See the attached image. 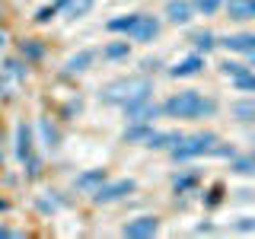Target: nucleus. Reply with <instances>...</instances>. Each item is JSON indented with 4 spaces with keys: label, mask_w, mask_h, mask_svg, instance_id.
I'll return each mask as SVG.
<instances>
[{
    "label": "nucleus",
    "mask_w": 255,
    "mask_h": 239,
    "mask_svg": "<svg viewBox=\"0 0 255 239\" xmlns=\"http://www.w3.org/2000/svg\"><path fill=\"white\" fill-rule=\"evenodd\" d=\"M93 3H96V0H64V6H61V10L67 13L70 19H83V16L93 10Z\"/></svg>",
    "instance_id": "obj_15"
},
{
    "label": "nucleus",
    "mask_w": 255,
    "mask_h": 239,
    "mask_svg": "<svg viewBox=\"0 0 255 239\" xmlns=\"http://www.w3.org/2000/svg\"><path fill=\"white\" fill-rule=\"evenodd\" d=\"M223 3H227V0H195V3H191V6H195V10L198 13H204V16H211V13H217L220 10V6Z\"/></svg>",
    "instance_id": "obj_20"
},
{
    "label": "nucleus",
    "mask_w": 255,
    "mask_h": 239,
    "mask_svg": "<svg viewBox=\"0 0 255 239\" xmlns=\"http://www.w3.org/2000/svg\"><path fill=\"white\" fill-rule=\"evenodd\" d=\"M214 147H217V137H214L211 131L191 134V137H185V134H182V137H179V143L172 147V156H175V159H195V156H204V153H211Z\"/></svg>",
    "instance_id": "obj_3"
},
{
    "label": "nucleus",
    "mask_w": 255,
    "mask_h": 239,
    "mask_svg": "<svg viewBox=\"0 0 255 239\" xmlns=\"http://www.w3.org/2000/svg\"><path fill=\"white\" fill-rule=\"evenodd\" d=\"M230 19H255V0H227Z\"/></svg>",
    "instance_id": "obj_10"
},
{
    "label": "nucleus",
    "mask_w": 255,
    "mask_h": 239,
    "mask_svg": "<svg viewBox=\"0 0 255 239\" xmlns=\"http://www.w3.org/2000/svg\"><path fill=\"white\" fill-rule=\"evenodd\" d=\"M102 54H106V58H112V61H115V58H125V54H128V42H115V45H109Z\"/></svg>",
    "instance_id": "obj_23"
},
{
    "label": "nucleus",
    "mask_w": 255,
    "mask_h": 239,
    "mask_svg": "<svg viewBox=\"0 0 255 239\" xmlns=\"http://www.w3.org/2000/svg\"><path fill=\"white\" fill-rule=\"evenodd\" d=\"M191 13H195L191 0H169V3H166V19L175 22V26L188 22V19H191Z\"/></svg>",
    "instance_id": "obj_8"
},
{
    "label": "nucleus",
    "mask_w": 255,
    "mask_h": 239,
    "mask_svg": "<svg viewBox=\"0 0 255 239\" xmlns=\"http://www.w3.org/2000/svg\"><path fill=\"white\" fill-rule=\"evenodd\" d=\"M156 230H159V220L150 217V214H143V217L128 220L125 227H122V233H125V236H134V239H143V236H153Z\"/></svg>",
    "instance_id": "obj_7"
},
{
    "label": "nucleus",
    "mask_w": 255,
    "mask_h": 239,
    "mask_svg": "<svg viewBox=\"0 0 255 239\" xmlns=\"http://www.w3.org/2000/svg\"><path fill=\"white\" fill-rule=\"evenodd\" d=\"M182 134L179 131H150V137H147V147H153V150H166V147H175L179 143Z\"/></svg>",
    "instance_id": "obj_12"
},
{
    "label": "nucleus",
    "mask_w": 255,
    "mask_h": 239,
    "mask_svg": "<svg viewBox=\"0 0 255 239\" xmlns=\"http://www.w3.org/2000/svg\"><path fill=\"white\" fill-rule=\"evenodd\" d=\"M249 58H252V64H255V51H249Z\"/></svg>",
    "instance_id": "obj_27"
},
{
    "label": "nucleus",
    "mask_w": 255,
    "mask_h": 239,
    "mask_svg": "<svg viewBox=\"0 0 255 239\" xmlns=\"http://www.w3.org/2000/svg\"><path fill=\"white\" fill-rule=\"evenodd\" d=\"M102 182H106V172H102V169H93V172L80 175L77 185H80V188H93V185H102Z\"/></svg>",
    "instance_id": "obj_18"
},
{
    "label": "nucleus",
    "mask_w": 255,
    "mask_h": 239,
    "mask_svg": "<svg viewBox=\"0 0 255 239\" xmlns=\"http://www.w3.org/2000/svg\"><path fill=\"white\" fill-rule=\"evenodd\" d=\"M156 35H159V22L153 19V16H147V13L134 16L131 29H128V38H134V42H153Z\"/></svg>",
    "instance_id": "obj_5"
},
{
    "label": "nucleus",
    "mask_w": 255,
    "mask_h": 239,
    "mask_svg": "<svg viewBox=\"0 0 255 239\" xmlns=\"http://www.w3.org/2000/svg\"><path fill=\"white\" fill-rule=\"evenodd\" d=\"M134 188H137V185H134V179L102 182V185L93 191V201H96V204H112V201H122V198H125V195H131Z\"/></svg>",
    "instance_id": "obj_4"
},
{
    "label": "nucleus",
    "mask_w": 255,
    "mask_h": 239,
    "mask_svg": "<svg viewBox=\"0 0 255 239\" xmlns=\"http://www.w3.org/2000/svg\"><path fill=\"white\" fill-rule=\"evenodd\" d=\"M233 172H239V175H255V153L236 156L233 159Z\"/></svg>",
    "instance_id": "obj_17"
},
{
    "label": "nucleus",
    "mask_w": 255,
    "mask_h": 239,
    "mask_svg": "<svg viewBox=\"0 0 255 239\" xmlns=\"http://www.w3.org/2000/svg\"><path fill=\"white\" fill-rule=\"evenodd\" d=\"M195 45L207 51V48H214V35H211V32H195Z\"/></svg>",
    "instance_id": "obj_25"
},
{
    "label": "nucleus",
    "mask_w": 255,
    "mask_h": 239,
    "mask_svg": "<svg viewBox=\"0 0 255 239\" xmlns=\"http://www.w3.org/2000/svg\"><path fill=\"white\" fill-rule=\"evenodd\" d=\"M147 137H150V127H147V124H134L131 131H125V140H128V143H137V140L147 143Z\"/></svg>",
    "instance_id": "obj_19"
},
{
    "label": "nucleus",
    "mask_w": 255,
    "mask_h": 239,
    "mask_svg": "<svg viewBox=\"0 0 255 239\" xmlns=\"http://www.w3.org/2000/svg\"><path fill=\"white\" fill-rule=\"evenodd\" d=\"M163 112L169 118H211L217 115V102L211 96H201L198 90H185V93H175L163 102Z\"/></svg>",
    "instance_id": "obj_1"
},
{
    "label": "nucleus",
    "mask_w": 255,
    "mask_h": 239,
    "mask_svg": "<svg viewBox=\"0 0 255 239\" xmlns=\"http://www.w3.org/2000/svg\"><path fill=\"white\" fill-rule=\"evenodd\" d=\"M220 70H223V74H227V77H239V74H246V67H243V64H233V61H227V64H220Z\"/></svg>",
    "instance_id": "obj_24"
},
{
    "label": "nucleus",
    "mask_w": 255,
    "mask_h": 239,
    "mask_svg": "<svg viewBox=\"0 0 255 239\" xmlns=\"http://www.w3.org/2000/svg\"><path fill=\"white\" fill-rule=\"evenodd\" d=\"M223 48H227V51H243V54H249V51H255V35H252V32L230 35V38H223Z\"/></svg>",
    "instance_id": "obj_11"
},
{
    "label": "nucleus",
    "mask_w": 255,
    "mask_h": 239,
    "mask_svg": "<svg viewBox=\"0 0 255 239\" xmlns=\"http://www.w3.org/2000/svg\"><path fill=\"white\" fill-rule=\"evenodd\" d=\"M153 90V83H150L147 77H118L106 83V90H102V99L109 102V106H128L131 99H140V96H150Z\"/></svg>",
    "instance_id": "obj_2"
},
{
    "label": "nucleus",
    "mask_w": 255,
    "mask_h": 239,
    "mask_svg": "<svg viewBox=\"0 0 255 239\" xmlns=\"http://www.w3.org/2000/svg\"><path fill=\"white\" fill-rule=\"evenodd\" d=\"M125 109V115H128V121H134V124H147L150 118H156V106L150 102V96H140V99H131L128 106H122Z\"/></svg>",
    "instance_id": "obj_6"
},
{
    "label": "nucleus",
    "mask_w": 255,
    "mask_h": 239,
    "mask_svg": "<svg viewBox=\"0 0 255 239\" xmlns=\"http://www.w3.org/2000/svg\"><path fill=\"white\" fill-rule=\"evenodd\" d=\"M230 112H233V118H239V121L255 124V99H239L230 106Z\"/></svg>",
    "instance_id": "obj_14"
},
{
    "label": "nucleus",
    "mask_w": 255,
    "mask_h": 239,
    "mask_svg": "<svg viewBox=\"0 0 255 239\" xmlns=\"http://www.w3.org/2000/svg\"><path fill=\"white\" fill-rule=\"evenodd\" d=\"M54 13H58V3H54V6H45V10H38V16H35V22H48V19H51Z\"/></svg>",
    "instance_id": "obj_26"
},
{
    "label": "nucleus",
    "mask_w": 255,
    "mask_h": 239,
    "mask_svg": "<svg viewBox=\"0 0 255 239\" xmlns=\"http://www.w3.org/2000/svg\"><path fill=\"white\" fill-rule=\"evenodd\" d=\"M236 86H239V90H246V93H255V74H249V70L239 74L236 77Z\"/></svg>",
    "instance_id": "obj_22"
},
{
    "label": "nucleus",
    "mask_w": 255,
    "mask_h": 239,
    "mask_svg": "<svg viewBox=\"0 0 255 239\" xmlns=\"http://www.w3.org/2000/svg\"><path fill=\"white\" fill-rule=\"evenodd\" d=\"M16 140H19V143H16V153H19V159H22V163H32V131H29L26 124H19ZM32 166H35V163H32Z\"/></svg>",
    "instance_id": "obj_13"
},
{
    "label": "nucleus",
    "mask_w": 255,
    "mask_h": 239,
    "mask_svg": "<svg viewBox=\"0 0 255 239\" xmlns=\"http://www.w3.org/2000/svg\"><path fill=\"white\" fill-rule=\"evenodd\" d=\"M93 61H96L93 51H80V54H74V58H67V64H64V67H67V74H83V70L90 67Z\"/></svg>",
    "instance_id": "obj_16"
},
{
    "label": "nucleus",
    "mask_w": 255,
    "mask_h": 239,
    "mask_svg": "<svg viewBox=\"0 0 255 239\" xmlns=\"http://www.w3.org/2000/svg\"><path fill=\"white\" fill-rule=\"evenodd\" d=\"M134 16H137V13H128V16H118V19H109V29L112 32H128V29H131V22H134Z\"/></svg>",
    "instance_id": "obj_21"
},
{
    "label": "nucleus",
    "mask_w": 255,
    "mask_h": 239,
    "mask_svg": "<svg viewBox=\"0 0 255 239\" xmlns=\"http://www.w3.org/2000/svg\"><path fill=\"white\" fill-rule=\"evenodd\" d=\"M204 70V58L201 54H188V58H182L175 67H169V77H195Z\"/></svg>",
    "instance_id": "obj_9"
}]
</instances>
